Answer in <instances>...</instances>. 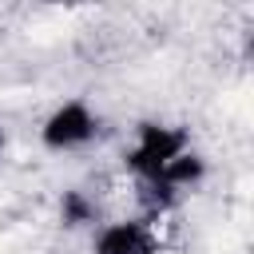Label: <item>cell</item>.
Listing matches in <instances>:
<instances>
[{
  "instance_id": "obj_1",
  "label": "cell",
  "mask_w": 254,
  "mask_h": 254,
  "mask_svg": "<svg viewBox=\"0 0 254 254\" xmlns=\"http://www.w3.org/2000/svg\"><path fill=\"white\" fill-rule=\"evenodd\" d=\"M187 147H190V143H187V131H183V127L139 123V127H135V147L123 155V163H127L131 175H139V183H147V179H159L163 167H167L171 159H179Z\"/></svg>"
},
{
  "instance_id": "obj_2",
  "label": "cell",
  "mask_w": 254,
  "mask_h": 254,
  "mask_svg": "<svg viewBox=\"0 0 254 254\" xmlns=\"http://www.w3.org/2000/svg\"><path fill=\"white\" fill-rule=\"evenodd\" d=\"M95 131H99V119L91 115V107L83 99H67L44 119L40 143L48 151H79V147H87L95 139Z\"/></svg>"
},
{
  "instance_id": "obj_3",
  "label": "cell",
  "mask_w": 254,
  "mask_h": 254,
  "mask_svg": "<svg viewBox=\"0 0 254 254\" xmlns=\"http://www.w3.org/2000/svg\"><path fill=\"white\" fill-rule=\"evenodd\" d=\"M95 254H159V234H155V218H119L107 222L95 242Z\"/></svg>"
},
{
  "instance_id": "obj_4",
  "label": "cell",
  "mask_w": 254,
  "mask_h": 254,
  "mask_svg": "<svg viewBox=\"0 0 254 254\" xmlns=\"http://www.w3.org/2000/svg\"><path fill=\"white\" fill-rule=\"evenodd\" d=\"M206 179V159L198 155V151H183L179 159H171L167 167H163V175H159V183H167L171 190H187V187H198Z\"/></svg>"
},
{
  "instance_id": "obj_5",
  "label": "cell",
  "mask_w": 254,
  "mask_h": 254,
  "mask_svg": "<svg viewBox=\"0 0 254 254\" xmlns=\"http://www.w3.org/2000/svg\"><path fill=\"white\" fill-rule=\"evenodd\" d=\"M60 222H64L67 230L91 226V222H95V202H91L83 190H64V194H60Z\"/></svg>"
},
{
  "instance_id": "obj_6",
  "label": "cell",
  "mask_w": 254,
  "mask_h": 254,
  "mask_svg": "<svg viewBox=\"0 0 254 254\" xmlns=\"http://www.w3.org/2000/svg\"><path fill=\"white\" fill-rule=\"evenodd\" d=\"M139 198H143V206L151 210V218H159V214H167V210L179 202V190H171V187L159 183V179H147V183H139Z\"/></svg>"
},
{
  "instance_id": "obj_7",
  "label": "cell",
  "mask_w": 254,
  "mask_h": 254,
  "mask_svg": "<svg viewBox=\"0 0 254 254\" xmlns=\"http://www.w3.org/2000/svg\"><path fill=\"white\" fill-rule=\"evenodd\" d=\"M4 147H8V135H4V127H0V155H4Z\"/></svg>"
}]
</instances>
